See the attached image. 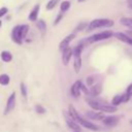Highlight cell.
<instances>
[{
	"label": "cell",
	"mask_w": 132,
	"mask_h": 132,
	"mask_svg": "<svg viewBox=\"0 0 132 132\" xmlns=\"http://www.w3.org/2000/svg\"><path fill=\"white\" fill-rule=\"evenodd\" d=\"M28 30H29V26L28 25H19V26H15L12 29L11 38L13 39L14 42L21 44L23 38L26 37V35L28 33Z\"/></svg>",
	"instance_id": "cell-1"
},
{
	"label": "cell",
	"mask_w": 132,
	"mask_h": 132,
	"mask_svg": "<svg viewBox=\"0 0 132 132\" xmlns=\"http://www.w3.org/2000/svg\"><path fill=\"white\" fill-rule=\"evenodd\" d=\"M82 44H78L73 48V56H74V62H73V68L76 73L79 72L81 68V59H80V54L82 51Z\"/></svg>",
	"instance_id": "cell-2"
},
{
	"label": "cell",
	"mask_w": 132,
	"mask_h": 132,
	"mask_svg": "<svg viewBox=\"0 0 132 132\" xmlns=\"http://www.w3.org/2000/svg\"><path fill=\"white\" fill-rule=\"evenodd\" d=\"M113 25V22L111 20H107V19H96L94 21H92L88 27L89 30H93V29H97V28H102V27H110Z\"/></svg>",
	"instance_id": "cell-3"
},
{
	"label": "cell",
	"mask_w": 132,
	"mask_h": 132,
	"mask_svg": "<svg viewBox=\"0 0 132 132\" xmlns=\"http://www.w3.org/2000/svg\"><path fill=\"white\" fill-rule=\"evenodd\" d=\"M110 36H112V32L104 31V32H100V33H97V34L91 36L88 40H89V42H95V41H99V40H102V39L109 38Z\"/></svg>",
	"instance_id": "cell-4"
},
{
	"label": "cell",
	"mask_w": 132,
	"mask_h": 132,
	"mask_svg": "<svg viewBox=\"0 0 132 132\" xmlns=\"http://www.w3.org/2000/svg\"><path fill=\"white\" fill-rule=\"evenodd\" d=\"M74 37H75V33H71V34H69L68 36H66V37H65V38L60 42V44H59V51L64 52L67 47H69L68 45H69L70 41H71Z\"/></svg>",
	"instance_id": "cell-5"
},
{
	"label": "cell",
	"mask_w": 132,
	"mask_h": 132,
	"mask_svg": "<svg viewBox=\"0 0 132 132\" xmlns=\"http://www.w3.org/2000/svg\"><path fill=\"white\" fill-rule=\"evenodd\" d=\"M14 105H15V93H11V95L7 99L6 107H5V110H4V114H7L8 112H10L13 109Z\"/></svg>",
	"instance_id": "cell-6"
},
{
	"label": "cell",
	"mask_w": 132,
	"mask_h": 132,
	"mask_svg": "<svg viewBox=\"0 0 132 132\" xmlns=\"http://www.w3.org/2000/svg\"><path fill=\"white\" fill-rule=\"evenodd\" d=\"M81 81L80 80H76L73 85H72V87H71V89H70V92H71V95L73 96V97H75V98H77V97H79V95H80V88H81Z\"/></svg>",
	"instance_id": "cell-7"
},
{
	"label": "cell",
	"mask_w": 132,
	"mask_h": 132,
	"mask_svg": "<svg viewBox=\"0 0 132 132\" xmlns=\"http://www.w3.org/2000/svg\"><path fill=\"white\" fill-rule=\"evenodd\" d=\"M77 123H79L80 125H82L85 128L90 129V130H93V131H99L100 130V128L97 125H95V124H93V123H91V122H89V121H87V120H85L82 118H80Z\"/></svg>",
	"instance_id": "cell-8"
},
{
	"label": "cell",
	"mask_w": 132,
	"mask_h": 132,
	"mask_svg": "<svg viewBox=\"0 0 132 132\" xmlns=\"http://www.w3.org/2000/svg\"><path fill=\"white\" fill-rule=\"evenodd\" d=\"M72 55H73V50L71 47H67L63 52V54H62V62H63L64 65H67L69 63L70 58H71Z\"/></svg>",
	"instance_id": "cell-9"
},
{
	"label": "cell",
	"mask_w": 132,
	"mask_h": 132,
	"mask_svg": "<svg viewBox=\"0 0 132 132\" xmlns=\"http://www.w3.org/2000/svg\"><path fill=\"white\" fill-rule=\"evenodd\" d=\"M86 116L88 118H90L92 120H96V121H101V120L103 121V119L105 118L103 112H101V111H88V112H86Z\"/></svg>",
	"instance_id": "cell-10"
},
{
	"label": "cell",
	"mask_w": 132,
	"mask_h": 132,
	"mask_svg": "<svg viewBox=\"0 0 132 132\" xmlns=\"http://www.w3.org/2000/svg\"><path fill=\"white\" fill-rule=\"evenodd\" d=\"M119 122L118 117H106L103 119V124L107 127H114Z\"/></svg>",
	"instance_id": "cell-11"
},
{
	"label": "cell",
	"mask_w": 132,
	"mask_h": 132,
	"mask_svg": "<svg viewBox=\"0 0 132 132\" xmlns=\"http://www.w3.org/2000/svg\"><path fill=\"white\" fill-rule=\"evenodd\" d=\"M68 114H69V117L73 120V121H75L76 123L78 122V120L81 118L79 114H78V112L76 111V109L72 106V105H69V109H68Z\"/></svg>",
	"instance_id": "cell-12"
},
{
	"label": "cell",
	"mask_w": 132,
	"mask_h": 132,
	"mask_svg": "<svg viewBox=\"0 0 132 132\" xmlns=\"http://www.w3.org/2000/svg\"><path fill=\"white\" fill-rule=\"evenodd\" d=\"M99 111H101V112H114V111H117V107L113 105H107V104L100 103Z\"/></svg>",
	"instance_id": "cell-13"
},
{
	"label": "cell",
	"mask_w": 132,
	"mask_h": 132,
	"mask_svg": "<svg viewBox=\"0 0 132 132\" xmlns=\"http://www.w3.org/2000/svg\"><path fill=\"white\" fill-rule=\"evenodd\" d=\"M66 123H67V125H68V127H69L70 129H72V130H74V131H80V128H79V126L77 125V123H76L75 121H73V120L69 117V114L66 117Z\"/></svg>",
	"instance_id": "cell-14"
},
{
	"label": "cell",
	"mask_w": 132,
	"mask_h": 132,
	"mask_svg": "<svg viewBox=\"0 0 132 132\" xmlns=\"http://www.w3.org/2000/svg\"><path fill=\"white\" fill-rule=\"evenodd\" d=\"M114 35H116V37H117L118 39H120L121 41H123V42H125V43H128V44L132 45V38L129 37L128 35H126V34H124V33H120V32L116 33Z\"/></svg>",
	"instance_id": "cell-15"
},
{
	"label": "cell",
	"mask_w": 132,
	"mask_h": 132,
	"mask_svg": "<svg viewBox=\"0 0 132 132\" xmlns=\"http://www.w3.org/2000/svg\"><path fill=\"white\" fill-rule=\"evenodd\" d=\"M39 4H36L34 7H33V9L31 10V12H30V14H29V20L30 21H35L36 19H37V16H38V11H39Z\"/></svg>",
	"instance_id": "cell-16"
},
{
	"label": "cell",
	"mask_w": 132,
	"mask_h": 132,
	"mask_svg": "<svg viewBox=\"0 0 132 132\" xmlns=\"http://www.w3.org/2000/svg\"><path fill=\"white\" fill-rule=\"evenodd\" d=\"M89 93H90L92 96H98V95L101 93V86H100V85H95V86H93V87L90 89Z\"/></svg>",
	"instance_id": "cell-17"
},
{
	"label": "cell",
	"mask_w": 132,
	"mask_h": 132,
	"mask_svg": "<svg viewBox=\"0 0 132 132\" xmlns=\"http://www.w3.org/2000/svg\"><path fill=\"white\" fill-rule=\"evenodd\" d=\"M1 59H2V61H4V62H10L11 59H12V56H11V54H10L9 52L4 51V52L1 53Z\"/></svg>",
	"instance_id": "cell-18"
},
{
	"label": "cell",
	"mask_w": 132,
	"mask_h": 132,
	"mask_svg": "<svg viewBox=\"0 0 132 132\" xmlns=\"http://www.w3.org/2000/svg\"><path fill=\"white\" fill-rule=\"evenodd\" d=\"M123 102V95H116L113 98H112V101H111V104L113 105V106H118V105H120L121 103Z\"/></svg>",
	"instance_id": "cell-19"
},
{
	"label": "cell",
	"mask_w": 132,
	"mask_h": 132,
	"mask_svg": "<svg viewBox=\"0 0 132 132\" xmlns=\"http://www.w3.org/2000/svg\"><path fill=\"white\" fill-rule=\"evenodd\" d=\"M88 104L94 109V110H98L99 111V106H100V102L95 101V100H91V99H87Z\"/></svg>",
	"instance_id": "cell-20"
},
{
	"label": "cell",
	"mask_w": 132,
	"mask_h": 132,
	"mask_svg": "<svg viewBox=\"0 0 132 132\" xmlns=\"http://www.w3.org/2000/svg\"><path fill=\"white\" fill-rule=\"evenodd\" d=\"M121 23L122 25L132 29V18H123L121 19Z\"/></svg>",
	"instance_id": "cell-21"
},
{
	"label": "cell",
	"mask_w": 132,
	"mask_h": 132,
	"mask_svg": "<svg viewBox=\"0 0 132 132\" xmlns=\"http://www.w3.org/2000/svg\"><path fill=\"white\" fill-rule=\"evenodd\" d=\"M9 80H10V78H9V76L7 74H1L0 75V84L1 85L6 86V85L9 84Z\"/></svg>",
	"instance_id": "cell-22"
},
{
	"label": "cell",
	"mask_w": 132,
	"mask_h": 132,
	"mask_svg": "<svg viewBox=\"0 0 132 132\" xmlns=\"http://www.w3.org/2000/svg\"><path fill=\"white\" fill-rule=\"evenodd\" d=\"M37 27H38V29H39L42 33H44V32H45L46 25H45V22H44L43 20H39V21L37 22Z\"/></svg>",
	"instance_id": "cell-23"
},
{
	"label": "cell",
	"mask_w": 132,
	"mask_h": 132,
	"mask_svg": "<svg viewBox=\"0 0 132 132\" xmlns=\"http://www.w3.org/2000/svg\"><path fill=\"white\" fill-rule=\"evenodd\" d=\"M69 7H70V2H69V1H64V2H62V3H61L60 9H61V11L63 12V11L68 10V8H69Z\"/></svg>",
	"instance_id": "cell-24"
},
{
	"label": "cell",
	"mask_w": 132,
	"mask_h": 132,
	"mask_svg": "<svg viewBox=\"0 0 132 132\" xmlns=\"http://www.w3.org/2000/svg\"><path fill=\"white\" fill-rule=\"evenodd\" d=\"M35 111H36L37 113H39V114H43V113H45V108H44L43 106L37 104V105L35 106Z\"/></svg>",
	"instance_id": "cell-25"
},
{
	"label": "cell",
	"mask_w": 132,
	"mask_h": 132,
	"mask_svg": "<svg viewBox=\"0 0 132 132\" xmlns=\"http://www.w3.org/2000/svg\"><path fill=\"white\" fill-rule=\"evenodd\" d=\"M58 1L59 0H50L48 3L46 4V9H53L56 6V4L58 3Z\"/></svg>",
	"instance_id": "cell-26"
},
{
	"label": "cell",
	"mask_w": 132,
	"mask_h": 132,
	"mask_svg": "<svg viewBox=\"0 0 132 132\" xmlns=\"http://www.w3.org/2000/svg\"><path fill=\"white\" fill-rule=\"evenodd\" d=\"M21 92H22V95H23V97H27V90H26V86L22 82L21 84Z\"/></svg>",
	"instance_id": "cell-27"
},
{
	"label": "cell",
	"mask_w": 132,
	"mask_h": 132,
	"mask_svg": "<svg viewBox=\"0 0 132 132\" xmlns=\"http://www.w3.org/2000/svg\"><path fill=\"white\" fill-rule=\"evenodd\" d=\"M126 94H127L129 97L132 96V84L128 86V88H127V90H126Z\"/></svg>",
	"instance_id": "cell-28"
},
{
	"label": "cell",
	"mask_w": 132,
	"mask_h": 132,
	"mask_svg": "<svg viewBox=\"0 0 132 132\" xmlns=\"http://www.w3.org/2000/svg\"><path fill=\"white\" fill-rule=\"evenodd\" d=\"M6 12H7V8H6V7H1V8H0V18L3 16Z\"/></svg>",
	"instance_id": "cell-29"
},
{
	"label": "cell",
	"mask_w": 132,
	"mask_h": 132,
	"mask_svg": "<svg viewBox=\"0 0 132 132\" xmlns=\"http://www.w3.org/2000/svg\"><path fill=\"white\" fill-rule=\"evenodd\" d=\"M93 80H94V79H93V77L89 76V77L87 78V85H88V86H91V85L93 84Z\"/></svg>",
	"instance_id": "cell-30"
},
{
	"label": "cell",
	"mask_w": 132,
	"mask_h": 132,
	"mask_svg": "<svg viewBox=\"0 0 132 132\" xmlns=\"http://www.w3.org/2000/svg\"><path fill=\"white\" fill-rule=\"evenodd\" d=\"M129 99H130V97L126 93L123 94V102H127V101H129Z\"/></svg>",
	"instance_id": "cell-31"
},
{
	"label": "cell",
	"mask_w": 132,
	"mask_h": 132,
	"mask_svg": "<svg viewBox=\"0 0 132 132\" xmlns=\"http://www.w3.org/2000/svg\"><path fill=\"white\" fill-rule=\"evenodd\" d=\"M61 19H62V13H60V14H59V15L57 16V19L55 20V22H54V24H55V25H57V24H58V23L60 22V20H61Z\"/></svg>",
	"instance_id": "cell-32"
},
{
	"label": "cell",
	"mask_w": 132,
	"mask_h": 132,
	"mask_svg": "<svg viewBox=\"0 0 132 132\" xmlns=\"http://www.w3.org/2000/svg\"><path fill=\"white\" fill-rule=\"evenodd\" d=\"M80 90H81L84 93H86V94H88V93H89V91L87 90V88H86L84 85H81V88H80Z\"/></svg>",
	"instance_id": "cell-33"
},
{
	"label": "cell",
	"mask_w": 132,
	"mask_h": 132,
	"mask_svg": "<svg viewBox=\"0 0 132 132\" xmlns=\"http://www.w3.org/2000/svg\"><path fill=\"white\" fill-rule=\"evenodd\" d=\"M85 26H86V24H80V26L77 27V30H81V29H84Z\"/></svg>",
	"instance_id": "cell-34"
},
{
	"label": "cell",
	"mask_w": 132,
	"mask_h": 132,
	"mask_svg": "<svg viewBox=\"0 0 132 132\" xmlns=\"http://www.w3.org/2000/svg\"><path fill=\"white\" fill-rule=\"evenodd\" d=\"M128 2H129V5L132 4V0H128Z\"/></svg>",
	"instance_id": "cell-35"
},
{
	"label": "cell",
	"mask_w": 132,
	"mask_h": 132,
	"mask_svg": "<svg viewBox=\"0 0 132 132\" xmlns=\"http://www.w3.org/2000/svg\"><path fill=\"white\" fill-rule=\"evenodd\" d=\"M129 7H130V8L132 9V4H130V5H129Z\"/></svg>",
	"instance_id": "cell-36"
},
{
	"label": "cell",
	"mask_w": 132,
	"mask_h": 132,
	"mask_svg": "<svg viewBox=\"0 0 132 132\" xmlns=\"http://www.w3.org/2000/svg\"><path fill=\"white\" fill-rule=\"evenodd\" d=\"M1 25H2V23H1V21H0V27H1Z\"/></svg>",
	"instance_id": "cell-37"
},
{
	"label": "cell",
	"mask_w": 132,
	"mask_h": 132,
	"mask_svg": "<svg viewBox=\"0 0 132 132\" xmlns=\"http://www.w3.org/2000/svg\"><path fill=\"white\" fill-rule=\"evenodd\" d=\"M78 1H79V2H81V1H85V0H78Z\"/></svg>",
	"instance_id": "cell-38"
},
{
	"label": "cell",
	"mask_w": 132,
	"mask_h": 132,
	"mask_svg": "<svg viewBox=\"0 0 132 132\" xmlns=\"http://www.w3.org/2000/svg\"><path fill=\"white\" fill-rule=\"evenodd\" d=\"M74 132H79V131H74Z\"/></svg>",
	"instance_id": "cell-39"
},
{
	"label": "cell",
	"mask_w": 132,
	"mask_h": 132,
	"mask_svg": "<svg viewBox=\"0 0 132 132\" xmlns=\"http://www.w3.org/2000/svg\"><path fill=\"white\" fill-rule=\"evenodd\" d=\"M131 124H132V121H131Z\"/></svg>",
	"instance_id": "cell-40"
}]
</instances>
